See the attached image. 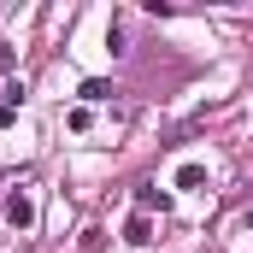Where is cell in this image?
I'll list each match as a JSON object with an SVG mask.
<instances>
[{"mask_svg":"<svg viewBox=\"0 0 253 253\" xmlns=\"http://www.w3.org/2000/svg\"><path fill=\"white\" fill-rule=\"evenodd\" d=\"M135 206H141V212H153V206L165 212V206H171V194H165V189H153V183H141V189H135Z\"/></svg>","mask_w":253,"mask_h":253,"instance_id":"obj_3","label":"cell"},{"mask_svg":"<svg viewBox=\"0 0 253 253\" xmlns=\"http://www.w3.org/2000/svg\"><path fill=\"white\" fill-rule=\"evenodd\" d=\"M124 242H129V248H147V242H153V224H147V212H135V218L124 224Z\"/></svg>","mask_w":253,"mask_h":253,"instance_id":"obj_2","label":"cell"},{"mask_svg":"<svg viewBox=\"0 0 253 253\" xmlns=\"http://www.w3.org/2000/svg\"><path fill=\"white\" fill-rule=\"evenodd\" d=\"M12 118H18V100H0V129L12 124Z\"/></svg>","mask_w":253,"mask_h":253,"instance_id":"obj_6","label":"cell"},{"mask_svg":"<svg viewBox=\"0 0 253 253\" xmlns=\"http://www.w3.org/2000/svg\"><path fill=\"white\" fill-rule=\"evenodd\" d=\"M0 71H12V47H0Z\"/></svg>","mask_w":253,"mask_h":253,"instance_id":"obj_7","label":"cell"},{"mask_svg":"<svg viewBox=\"0 0 253 253\" xmlns=\"http://www.w3.org/2000/svg\"><path fill=\"white\" fill-rule=\"evenodd\" d=\"M177 189H206V171H200V165H183V171H177Z\"/></svg>","mask_w":253,"mask_h":253,"instance_id":"obj_4","label":"cell"},{"mask_svg":"<svg viewBox=\"0 0 253 253\" xmlns=\"http://www.w3.org/2000/svg\"><path fill=\"white\" fill-rule=\"evenodd\" d=\"M100 248H106V230L88 224V230H83V253H100Z\"/></svg>","mask_w":253,"mask_h":253,"instance_id":"obj_5","label":"cell"},{"mask_svg":"<svg viewBox=\"0 0 253 253\" xmlns=\"http://www.w3.org/2000/svg\"><path fill=\"white\" fill-rule=\"evenodd\" d=\"M0 218L24 236V230H36V177H18L12 194H6V206H0Z\"/></svg>","mask_w":253,"mask_h":253,"instance_id":"obj_1","label":"cell"}]
</instances>
